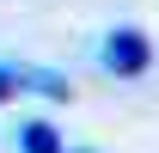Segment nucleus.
<instances>
[{
	"instance_id": "obj_1",
	"label": "nucleus",
	"mask_w": 159,
	"mask_h": 153,
	"mask_svg": "<svg viewBox=\"0 0 159 153\" xmlns=\"http://www.w3.org/2000/svg\"><path fill=\"white\" fill-rule=\"evenodd\" d=\"M98 61H104V74L135 80V74H147V61H153V43H147V31H135V25H116V31L98 43Z\"/></svg>"
},
{
	"instance_id": "obj_2",
	"label": "nucleus",
	"mask_w": 159,
	"mask_h": 153,
	"mask_svg": "<svg viewBox=\"0 0 159 153\" xmlns=\"http://www.w3.org/2000/svg\"><path fill=\"white\" fill-rule=\"evenodd\" d=\"M19 147H25V153H67L49 123H19Z\"/></svg>"
},
{
	"instance_id": "obj_3",
	"label": "nucleus",
	"mask_w": 159,
	"mask_h": 153,
	"mask_svg": "<svg viewBox=\"0 0 159 153\" xmlns=\"http://www.w3.org/2000/svg\"><path fill=\"white\" fill-rule=\"evenodd\" d=\"M25 92V67H6L0 61V98H19Z\"/></svg>"
}]
</instances>
